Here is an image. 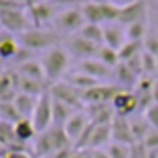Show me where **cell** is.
I'll use <instances>...</instances> for the list:
<instances>
[{
	"label": "cell",
	"instance_id": "obj_24",
	"mask_svg": "<svg viewBox=\"0 0 158 158\" xmlns=\"http://www.w3.org/2000/svg\"><path fill=\"white\" fill-rule=\"evenodd\" d=\"M14 132H16V140H18V142H24V144H28L30 140H36V136H38V130H36L34 122L28 120V118H22L20 122H16Z\"/></svg>",
	"mask_w": 158,
	"mask_h": 158
},
{
	"label": "cell",
	"instance_id": "obj_41",
	"mask_svg": "<svg viewBox=\"0 0 158 158\" xmlns=\"http://www.w3.org/2000/svg\"><path fill=\"white\" fill-rule=\"evenodd\" d=\"M90 158H110V154L106 150H92L90 152Z\"/></svg>",
	"mask_w": 158,
	"mask_h": 158
},
{
	"label": "cell",
	"instance_id": "obj_16",
	"mask_svg": "<svg viewBox=\"0 0 158 158\" xmlns=\"http://www.w3.org/2000/svg\"><path fill=\"white\" fill-rule=\"evenodd\" d=\"M102 28H104V46H110V48H114V50H120V48L128 42L126 26H122L120 22L104 24Z\"/></svg>",
	"mask_w": 158,
	"mask_h": 158
},
{
	"label": "cell",
	"instance_id": "obj_20",
	"mask_svg": "<svg viewBox=\"0 0 158 158\" xmlns=\"http://www.w3.org/2000/svg\"><path fill=\"white\" fill-rule=\"evenodd\" d=\"M18 96L16 90V76L12 70L0 74V102H14Z\"/></svg>",
	"mask_w": 158,
	"mask_h": 158
},
{
	"label": "cell",
	"instance_id": "obj_22",
	"mask_svg": "<svg viewBox=\"0 0 158 158\" xmlns=\"http://www.w3.org/2000/svg\"><path fill=\"white\" fill-rule=\"evenodd\" d=\"M38 98L30 96V94H20L18 92V96H16V100H14V106H16V110H18V114L22 116V118L32 120L34 110H36V104H38Z\"/></svg>",
	"mask_w": 158,
	"mask_h": 158
},
{
	"label": "cell",
	"instance_id": "obj_37",
	"mask_svg": "<svg viewBox=\"0 0 158 158\" xmlns=\"http://www.w3.org/2000/svg\"><path fill=\"white\" fill-rule=\"evenodd\" d=\"M144 118H146V122L150 124V128L152 130H158V104L154 102V104H152L150 108H148L146 112H144Z\"/></svg>",
	"mask_w": 158,
	"mask_h": 158
},
{
	"label": "cell",
	"instance_id": "obj_35",
	"mask_svg": "<svg viewBox=\"0 0 158 158\" xmlns=\"http://www.w3.org/2000/svg\"><path fill=\"white\" fill-rule=\"evenodd\" d=\"M140 60H142V70H144V76H154L158 72V58L154 54L142 50L140 54Z\"/></svg>",
	"mask_w": 158,
	"mask_h": 158
},
{
	"label": "cell",
	"instance_id": "obj_19",
	"mask_svg": "<svg viewBox=\"0 0 158 158\" xmlns=\"http://www.w3.org/2000/svg\"><path fill=\"white\" fill-rule=\"evenodd\" d=\"M16 76V90L20 94H30V96H42L44 92L48 90V86L44 84L42 80H34V78H26V76H20L18 72H14Z\"/></svg>",
	"mask_w": 158,
	"mask_h": 158
},
{
	"label": "cell",
	"instance_id": "obj_15",
	"mask_svg": "<svg viewBox=\"0 0 158 158\" xmlns=\"http://www.w3.org/2000/svg\"><path fill=\"white\" fill-rule=\"evenodd\" d=\"M88 126H90V118H88V114H86L84 110H78V112H74L72 118L66 122L64 130H66V136L70 138V142L76 144L78 140H80V136L86 132V128H88Z\"/></svg>",
	"mask_w": 158,
	"mask_h": 158
},
{
	"label": "cell",
	"instance_id": "obj_39",
	"mask_svg": "<svg viewBox=\"0 0 158 158\" xmlns=\"http://www.w3.org/2000/svg\"><path fill=\"white\" fill-rule=\"evenodd\" d=\"M144 146H146V150H156L158 148V130H150L148 132V136L144 138Z\"/></svg>",
	"mask_w": 158,
	"mask_h": 158
},
{
	"label": "cell",
	"instance_id": "obj_11",
	"mask_svg": "<svg viewBox=\"0 0 158 158\" xmlns=\"http://www.w3.org/2000/svg\"><path fill=\"white\" fill-rule=\"evenodd\" d=\"M120 86L118 84H98L94 88L82 92V100H84V106L86 104H102V102H112L114 96L120 92Z\"/></svg>",
	"mask_w": 158,
	"mask_h": 158
},
{
	"label": "cell",
	"instance_id": "obj_32",
	"mask_svg": "<svg viewBox=\"0 0 158 158\" xmlns=\"http://www.w3.org/2000/svg\"><path fill=\"white\" fill-rule=\"evenodd\" d=\"M16 142V132H14V124L6 122V120H0V146L6 150L8 146Z\"/></svg>",
	"mask_w": 158,
	"mask_h": 158
},
{
	"label": "cell",
	"instance_id": "obj_33",
	"mask_svg": "<svg viewBox=\"0 0 158 158\" xmlns=\"http://www.w3.org/2000/svg\"><path fill=\"white\" fill-rule=\"evenodd\" d=\"M96 58L102 62V64H106L108 68H112V70L120 64V54H118V50H114V48H110V46H100Z\"/></svg>",
	"mask_w": 158,
	"mask_h": 158
},
{
	"label": "cell",
	"instance_id": "obj_12",
	"mask_svg": "<svg viewBox=\"0 0 158 158\" xmlns=\"http://www.w3.org/2000/svg\"><path fill=\"white\" fill-rule=\"evenodd\" d=\"M112 106H114L116 116H122V118H130L132 114H138V98L130 90H120L112 100Z\"/></svg>",
	"mask_w": 158,
	"mask_h": 158
},
{
	"label": "cell",
	"instance_id": "obj_31",
	"mask_svg": "<svg viewBox=\"0 0 158 158\" xmlns=\"http://www.w3.org/2000/svg\"><path fill=\"white\" fill-rule=\"evenodd\" d=\"M142 50H144V42H132V40H128V42L118 50L120 62H130V60H134L136 56H140V54H142Z\"/></svg>",
	"mask_w": 158,
	"mask_h": 158
},
{
	"label": "cell",
	"instance_id": "obj_42",
	"mask_svg": "<svg viewBox=\"0 0 158 158\" xmlns=\"http://www.w3.org/2000/svg\"><path fill=\"white\" fill-rule=\"evenodd\" d=\"M72 158H90V150H74Z\"/></svg>",
	"mask_w": 158,
	"mask_h": 158
},
{
	"label": "cell",
	"instance_id": "obj_9",
	"mask_svg": "<svg viewBox=\"0 0 158 158\" xmlns=\"http://www.w3.org/2000/svg\"><path fill=\"white\" fill-rule=\"evenodd\" d=\"M32 122H34L38 134L44 132V130H48V128H52V96H50L48 90L38 98V104H36Z\"/></svg>",
	"mask_w": 158,
	"mask_h": 158
},
{
	"label": "cell",
	"instance_id": "obj_2",
	"mask_svg": "<svg viewBox=\"0 0 158 158\" xmlns=\"http://www.w3.org/2000/svg\"><path fill=\"white\" fill-rule=\"evenodd\" d=\"M42 62L46 80L54 84V82H62V78L68 74L70 68V52L64 46H54L50 50L44 52V56L40 58Z\"/></svg>",
	"mask_w": 158,
	"mask_h": 158
},
{
	"label": "cell",
	"instance_id": "obj_45",
	"mask_svg": "<svg viewBox=\"0 0 158 158\" xmlns=\"http://www.w3.org/2000/svg\"><path fill=\"white\" fill-rule=\"evenodd\" d=\"M0 158H2V154H0Z\"/></svg>",
	"mask_w": 158,
	"mask_h": 158
},
{
	"label": "cell",
	"instance_id": "obj_13",
	"mask_svg": "<svg viewBox=\"0 0 158 158\" xmlns=\"http://www.w3.org/2000/svg\"><path fill=\"white\" fill-rule=\"evenodd\" d=\"M78 72L88 74V76L96 78L98 82L114 78V70L108 68L106 64H102V62L98 60V58H88V60H80V62H78Z\"/></svg>",
	"mask_w": 158,
	"mask_h": 158
},
{
	"label": "cell",
	"instance_id": "obj_4",
	"mask_svg": "<svg viewBox=\"0 0 158 158\" xmlns=\"http://www.w3.org/2000/svg\"><path fill=\"white\" fill-rule=\"evenodd\" d=\"M86 24V18L82 14L80 8L72 6V8H64L56 14L52 22V30H56L58 34H78V32L84 28Z\"/></svg>",
	"mask_w": 158,
	"mask_h": 158
},
{
	"label": "cell",
	"instance_id": "obj_25",
	"mask_svg": "<svg viewBox=\"0 0 158 158\" xmlns=\"http://www.w3.org/2000/svg\"><path fill=\"white\" fill-rule=\"evenodd\" d=\"M74 112H78V110H74V108H70V106H66V104H62V102L52 98V126L64 128L66 122L72 118Z\"/></svg>",
	"mask_w": 158,
	"mask_h": 158
},
{
	"label": "cell",
	"instance_id": "obj_7",
	"mask_svg": "<svg viewBox=\"0 0 158 158\" xmlns=\"http://www.w3.org/2000/svg\"><path fill=\"white\" fill-rule=\"evenodd\" d=\"M48 92L54 100L62 102V104L74 108V110H84V100H82V92H78L74 86H70L66 80L54 82L48 86Z\"/></svg>",
	"mask_w": 158,
	"mask_h": 158
},
{
	"label": "cell",
	"instance_id": "obj_14",
	"mask_svg": "<svg viewBox=\"0 0 158 158\" xmlns=\"http://www.w3.org/2000/svg\"><path fill=\"white\" fill-rule=\"evenodd\" d=\"M84 112L88 114L90 122L100 126V124H112V120L116 118V112L112 102H102V104H86Z\"/></svg>",
	"mask_w": 158,
	"mask_h": 158
},
{
	"label": "cell",
	"instance_id": "obj_44",
	"mask_svg": "<svg viewBox=\"0 0 158 158\" xmlns=\"http://www.w3.org/2000/svg\"><path fill=\"white\" fill-rule=\"evenodd\" d=\"M86 2H104V0H86Z\"/></svg>",
	"mask_w": 158,
	"mask_h": 158
},
{
	"label": "cell",
	"instance_id": "obj_34",
	"mask_svg": "<svg viewBox=\"0 0 158 158\" xmlns=\"http://www.w3.org/2000/svg\"><path fill=\"white\" fill-rule=\"evenodd\" d=\"M0 120H6V122H12V124L22 120V116L18 114L14 102H0Z\"/></svg>",
	"mask_w": 158,
	"mask_h": 158
},
{
	"label": "cell",
	"instance_id": "obj_3",
	"mask_svg": "<svg viewBox=\"0 0 158 158\" xmlns=\"http://www.w3.org/2000/svg\"><path fill=\"white\" fill-rule=\"evenodd\" d=\"M20 46L26 50L38 52V50H50V48L58 46L60 42V34L56 30H48V28H30L26 32L16 34Z\"/></svg>",
	"mask_w": 158,
	"mask_h": 158
},
{
	"label": "cell",
	"instance_id": "obj_23",
	"mask_svg": "<svg viewBox=\"0 0 158 158\" xmlns=\"http://www.w3.org/2000/svg\"><path fill=\"white\" fill-rule=\"evenodd\" d=\"M66 82H68L70 86H74L78 92H86V90H90V88H94V86L102 84V82H98L96 78L88 76V74H82V72H78V70H76V72H72V74H68V76H66Z\"/></svg>",
	"mask_w": 158,
	"mask_h": 158
},
{
	"label": "cell",
	"instance_id": "obj_5",
	"mask_svg": "<svg viewBox=\"0 0 158 158\" xmlns=\"http://www.w3.org/2000/svg\"><path fill=\"white\" fill-rule=\"evenodd\" d=\"M0 28H4L6 32L16 36L34 26L28 18L26 8H0Z\"/></svg>",
	"mask_w": 158,
	"mask_h": 158
},
{
	"label": "cell",
	"instance_id": "obj_36",
	"mask_svg": "<svg viewBox=\"0 0 158 158\" xmlns=\"http://www.w3.org/2000/svg\"><path fill=\"white\" fill-rule=\"evenodd\" d=\"M104 150L110 154V158H132V146H128V144L110 142Z\"/></svg>",
	"mask_w": 158,
	"mask_h": 158
},
{
	"label": "cell",
	"instance_id": "obj_10",
	"mask_svg": "<svg viewBox=\"0 0 158 158\" xmlns=\"http://www.w3.org/2000/svg\"><path fill=\"white\" fill-rule=\"evenodd\" d=\"M66 50L72 54V56H76L78 62H80V60H88V58H96L100 46L88 42L86 38H82V36H78V34H72L66 40Z\"/></svg>",
	"mask_w": 158,
	"mask_h": 158
},
{
	"label": "cell",
	"instance_id": "obj_43",
	"mask_svg": "<svg viewBox=\"0 0 158 158\" xmlns=\"http://www.w3.org/2000/svg\"><path fill=\"white\" fill-rule=\"evenodd\" d=\"M152 98H154V102L158 104V78H154V88H152Z\"/></svg>",
	"mask_w": 158,
	"mask_h": 158
},
{
	"label": "cell",
	"instance_id": "obj_30",
	"mask_svg": "<svg viewBox=\"0 0 158 158\" xmlns=\"http://www.w3.org/2000/svg\"><path fill=\"white\" fill-rule=\"evenodd\" d=\"M126 36L132 42H144L148 38V20H142V22L126 26Z\"/></svg>",
	"mask_w": 158,
	"mask_h": 158
},
{
	"label": "cell",
	"instance_id": "obj_21",
	"mask_svg": "<svg viewBox=\"0 0 158 158\" xmlns=\"http://www.w3.org/2000/svg\"><path fill=\"white\" fill-rule=\"evenodd\" d=\"M114 80H116V84H118L120 88L130 90V88H136V84H138L140 76H136V74L132 72V70L128 68L124 62H120V64L114 68Z\"/></svg>",
	"mask_w": 158,
	"mask_h": 158
},
{
	"label": "cell",
	"instance_id": "obj_40",
	"mask_svg": "<svg viewBox=\"0 0 158 158\" xmlns=\"http://www.w3.org/2000/svg\"><path fill=\"white\" fill-rule=\"evenodd\" d=\"M2 158H34V154H30V152H6Z\"/></svg>",
	"mask_w": 158,
	"mask_h": 158
},
{
	"label": "cell",
	"instance_id": "obj_1",
	"mask_svg": "<svg viewBox=\"0 0 158 158\" xmlns=\"http://www.w3.org/2000/svg\"><path fill=\"white\" fill-rule=\"evenodd\" d=\"M70 146H74V144L66 136L64 128L52 126L36 136L34 146H32V154H34V158H46V156L54 154V152L64 150V148H70Z\"/></svg>",
	"mask_w": 158,
	"mask_h": 158
},
{
	"label": "cell",
	"instance_id": "obj_17",
	"mask_svg": "<svg viewBox=\"0 0 158 158\" xmlns=\"http://www.w3.org/2000/svg\"><path fill=\"white\" fill-rule=\"evenodd\" d=\"M112 142L118 144H128V146H134V136L130 130V118H122V116H116L112 120Z\"/></svg>",
	"mask_w": 158,
	"mask_h": 158
},
{
	"label": "cell",
	"instance_id": "obj_29",
	"mask_svg": "<svg viewBox=\"0 0 158 158\" xmlns=\"http://www.w3.org/2000/svg\"><path fill=\"white\" fill-rule=\"evenodd\" d=\"M78 36L86 38L88 42L96 44V46H104V28L100 24H84V28L78 32Z\"/></svg>",
	"mask_w": 158,
	"mask_h": 158
},
{
	"label": "cell",
	"instance_id": "obj_8",
	"mask_svg": "<svg viewBox=\"0 0 158 158\" xmlns=\"http://www.w3.org/2000/svg\"><path fill=\"white\" fill-rule=\"evenodd\" d=\"M148 20V6L146 0H132V2L120 4V14H118V22L122 26H130V24L142 22Z\"/></svg>",
	"mask_w": 158,
	"mask_h": 158
},
{
	"label": "cell",
	"instance_id": "obj_27",
	"mask_svg": "<svg viewBox=\"0 0 158 158\" xmlns=\"http://www.w3.org/2000/svg\"><path fill=\"white\" fill-rule=\"evenodd\" d=\"M86 24H100L104 26V14H102V2H84L80 6Z\"/></svg>",
	"mask_w": 158,
	"mask_h": 158
},
{
	"label": "cell",
	"instance_id": "obj_38",
	"mask_svg": "<svg viewBox=\"0 0 158 158\" xmlns=\"http://www.w3.org/2000/svg\"><path fill=\"white\" fill-rule=\"evenodd\" d=\"M144 50L154 54V56L158 58V36L156 34H148V38L144 40Z\"/></svg>",
	"mask_w": 158,
	"mask_h": 158
},
{
	"label": "cell",
	"instance_id": "obj_28",
	"mask_svg": "<svg viewBox=\"0 0 158 158\" xmlns=\"http://www.w3.org/2000/svg\"><path fill=\"white\" fill-rule=\"evenodd\" d=\"M130 130H132V136H134V142H144V138L148 136V132L152 130L150 124L146 122V118H144L142 114L134 116V118H130Z\"/></svg>",
	"mask_w": 158,
	"mask_h": 158
},
{
	"label": "cell",
	"instance_id": "obj_6",
	"mask_svg": "<svg viewBox=\"0 0 158 158\" xmlns=\"http://www.w3.org/2000/svg\"><path fill=\"white\" fill-rule=\"evenodd\" d=\"M26 12L34 28H46L48 24L54 22V18L60 10L56 8V0H38L32 6H28Z\"/></svg>",
	"mask_w": 158,
	"mask_h": 158
},
{
	"label": "cell",
	"instance_id": "obj_18",
	"mask_svg": "<svg viewBox=\"0 0 158 158\" xmlns=\"http://www.w3.org/2000/svg\"><path fill=\"white\" fill-rule=\"evenodd\" d=\"M20 42L10 32H0V62H12L20 52Z\"/></svg>",
	"mask_w": 158,
	"mask_h": 158
},
{
	"label": "cell",
	"instance_id": "obj_26",
	"mask_svg": "<svg viewBox=\"0 0 158 158\" xmlns=\"http://www.w3.org/2000/svg\"><path fill=\"white\" fill-rule=\"evenodd\" d=\"M16 72L20 74V76H26V78H34V80H46V74H44V68H42V62L40 60H28L24 62V64H20L18 68H16Z\"/></svg>",
	"mask_w": 158,
	"mask_h": 158
}]
</instances>
